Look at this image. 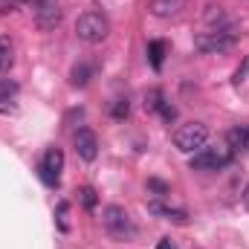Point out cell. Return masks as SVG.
Returning a JSON list of instances; mask_svg holds the SVG:
<instances>
[{"instance_id": "obj_1", "label": "cell", "mask_w": 249, "mask_h": 249, "mask_svg": "<svg viewBox=\"0 0 249 249\" xmlns=\"http://www.w3.org/2000/svg\"><path fill=\"white\" fill-rule=\"evenodd\" d=\"M75 35H78V41H84V44H102V41L110 35V20H107L102 12L90 9V12L78 15V20H75Z\"/></svg>"}, {"instance_id": "obj_2", "label": "cell", "mask_w": 249, "mask_h": 249, "mask_svg": "<svg viewBox=\"0 0 249 249\" xmlns=\"http://www.w3.org/2000/svg\"><path fill=\"white\" fill-rule=\"evenodd\" d=\"M174 148L177 151H183V154H194V151H200L203 145H206V139H209V127L203 122H186L180 124L177 130H174Z\"/></svg>"}, {"instance_id": "obj_3", "label": "cell", "mask_w": 249, "mask_h": 249, "mask_svg": "<svg viewBox=\"0 0 249 249\" xmlns=\"http://www.w3.org/2000/svg\"><path fill=\"white\" fill-rule=\"evenodd\" d=\"M102 223H105V229H107L116 241H130V238L136 235V223L130 220V214L124 212L122 206H107V209L102 212Z\"/></svg>"}, {"instance_id": "obj_4", "label": "cell", "mask_w": 249, "mask_h": 249, "mask_svg": "<svg viewBox=\"0 0 249 249\" xmlns=\"http://www.w3.org/2000/svg\"><path fill=\"white\" fill-rule=\"evenodd\" d=\"M32 18H35V26L41 32L58 29L61 20H64L61 0H32Z\"/></svg>"}, {"instance_id": "obj_5", "label": "cell", "mask_w": 249, "mask_h": 249, "mask_svg": "<svg viewBox=\"0 0 249 249\" xmlns=\"http://www.w3.org/2000/svg\"><path fill=\"white\" fill-rule=\"evenodd\" d=\"M238 44V35L232 29H209L194 38V50L200 53H229Z\"/></svg>"}, {"instance_id": "obj_6", "label": "cell", "mask_w": 249, "mask_h": 249, "mask_svg": "<svg viewBox=\"0 0 249 249\" xmlns=\"http://www.w3.org/2000/svg\"><path fill=\"white\" fill-rule=\"evenodd\" d=\"M229 162H232V151L229 148H206V145L188 160L191 171H220Z\"/></svg>"}, {"instance_id": "obj_7", "label": "cell", "mask_w": 249, "mask_h": 249, "mask_svg": "<svg viewBox=\"0 0 249 249\" xmlns=\"http://www.w3.org/2000/svg\"><path fill=\"white\" fill-rule=\"evenodd\" d=\"M61 168H64V154L61 148H50L47 154H44V162L38 165V171H41V180L47 183V186H58V177H61Z\"/></svg>"}, {"instance_id": "obj_8", "label": "cell", "mask_w": 249, "mask_h": 249, "mask_svg": "<svg viewBox=\"0 0 249 249\" xmlns=\"http://www.w3.org/2000/svg\"><path fill=\"white\" fill-rule=\"evenodd\" d=\"M72 145H75V154H78L84 162H93L96 154H99V136H96L90 127H78L75 136H72Z\"/></svg>"}, {"instance_id": "obj_9", "label": "cell", "mask_w": 249, "mask_h": 249, "mask_svg": "<svg viewBox=\"0 0 249 249\" xmlns=\"http://www.w3.org/2000/svg\"><path fill=\"white\" fill-rule=\"evenodd\" d=\"M148 212L157 214V217H162V220H174V223H186L188 220L186 209L168 206V203H162V200H148Z\"/></svg>"}, {"instance_id": "obj_10", "label": "cell", "mask_w": 249, "mask_h": 249, "mask_svg": "<svg viewBox=\"0 0 249 249\" xmlns=\"http://www.w3.org/2000/svg\"><path fill=\"white\" fill-rule=\"evenodd\" d=\"M226 142L232 154H249V124H235L226 133Z\"/></svg>"}, {"instance_id": "obj_11", "label": "cell", "mask_w": 249, "mask_h": 249, "mask_svg": "<svg viewBox=\"0 0 249 249\" xmlns=\"http://www.w3.org/2000/svg\"><path fill=\"white\" fill-rule=\"evenodd\" d=\"M183 9H186V0H151V15L162 18V20L177 18Z\"/></svg>"}, {"instance_id": "obj_12", "label": "cell", "mask_w": 249, "mask_h": 249, "mask_svg": "<svg viewBox=\"0 0 249 249\" xmlns=\"http://www.w3.org/2000/svg\"><path fill=\"white\" fill-rule=\"evenodd\" d=\"M18 93H20L18 81H12V78H0V110H12Z\"/></svg>"}, {"instance_id": "obj_13", "label": "cell", "mask_w": 249, "mask_h": 249, "mask_svg": "<svg viewBox=\"0 0 249 249\" xmlns=\"http://www.w3.org/2000/svg\"><path fill=\"white\" fill-rule=\"evenodd\" d=\"M12 64H15V44H12V38L0 35V72H9Z\"/></svg>"}, {"instance_id": "obj_14", "label": "cell", "mask_w": 249, "mask_h": 249, "mask_svg": "<svg viewBox=\"0 0 249 249\" xmlns=\"http://www.w3.org/2000/svg\"><path fill=\"white\" fill-rule=\"evenodd\" d=\"M165 41H151L148 44V58H151V67L154 70H160L162 67V61H165Z\"/></svg>"}, {"instance_id": "obj_15", "label": "cell", "mask_w": 249, "mask_h": 249, "mask_svg": "<svg viewBox=\"0 0 249 249\" xmlns=\"http://www.w3.org/2000/svg\"><path fill=\"white\" fill-rule=\"evenodd\" d=\"M90 75H93V67H90V64L72 67V84H75V87H84V84L90 81Z\"/></svg>"}, {"instance_id": "obj_16", "label": "cell", "mask_w": 249, "mask_h": 249, "mask_svg": "<svg viewBox=\"0 0 249 249\" xmlns=\"http://www.w3.org/2000/svg\"><path fill=\"white\" fill-rule=\"evenodd\" d=\"M162 105H165V96H162V90H148V93H145V110L157 113Z\"/></svg>"}, {"instance_id": "obj_17", "label": "cell", "mask_w": 249, "mask_h": 249, "mask_svg": "<svg viewBox=\"0 0 249 249\" xmlns=\"http://www.w3.org/2000/svg\"><path fill=\"white\" fill-rule=\"evenodd\" d=\"M127 113H130V105H127V99H113L110 102V116L113 119H127Z\"/></svg>"}, {"instance_id": "obj_18", "label": "cell", "mask_w": 249, "mask_h": 249, "mask_svg": "<svg viewBox=\"0 0 249 249\" xmlns=\"http://www.w3.org/2000/svg\"><path fill=\"white\" fill-rule=\"evenodd\" d=\"M78 200H81V206H84V209H96V203H99V197H96V188L81 186V188H78Z\"/></svg>"}, {"instance_id": "obj_19", "label": "cell", "mask_w": 249, "mask_h": 249, "mask_svg": "<svg viewBox=\"0 0 249 249\" xmlns=\"http://www.w3.org/2000/svg\"><path fill=\"white\" fill-rule=\"evenodd\" d=\"M26 3H32V0H0V15L15 12V9H20V6H26Z\"/></svg>"}, {"instance_id": "obj_20", "label": "cell", "mask_w": 249, "mask_h": 249, "mask_svg": "<svg viewBox=\"0 0 249 249\" xmlns=\"http://www.w3.org/2000/svg\"><path fill=\"white\" fill-rule=\"evenodd\" d=\"M148 188H151V191H157L160 197H165V194L171 191V186H168V183H162V180H148Z\"/></svg>"}, {"instance_id": "obj_21", "label": "cell", "mask_w": 249, "mask_h": 249, "mask_svg": "<svg viewBox=\"0 0 249 249\" xmlns=\"http://www.w3.org/2000/svg\"><path fill=\"white\" fill-rule=\"evenodd\" d=\"M157 113H160V116H162V119H165V122H171V119H177V110H174V107H171V105H168V102H165V105H162V107H160V110H157Z\"/></svg>"}, {"instance_id": "obj_22", "label": "cell", "mask_w": 249, "mask_h": 249, "mask_svg": "<svg viewBox=\"0 0 249 249\" xmlns=\"http://www.w3.org/2000/svg\"><path fill=\"white\" fill-rule=\"evenodd\" d=\"M249 75V55L247 58H244V64H241V67H238V70H235V81H238V84H241V81H244V78H247Z\"/></svg>"}, {"instance_id": "obj_23", "label": "cell", "mask_w": 249, "mask_h": 249, "mask_svg": "<svg viewBox=\"0 0 249 249\" xmlns=\"http://www.w3.org/2000/svg\"><path fill=\"white\" fill-rule=\"evenodd\" d=\"M157 249H177V244H174L171 238H162V241L157 244Z\"/></svg>"}, {"instance_id": "obj_24", "label": "cell", "mask_w": 249, "mask_h": 249, "mask_svg": "<svg viewBox=\"0 0 249 249\" xmlns=\"http://www.w3.org/2000/svg\"><path fill=\"white\" fill-rule=\"evenodd\" d=\"M244 206H247V209H249V186L244 188Z\"/></svg>"}]
</instances>
